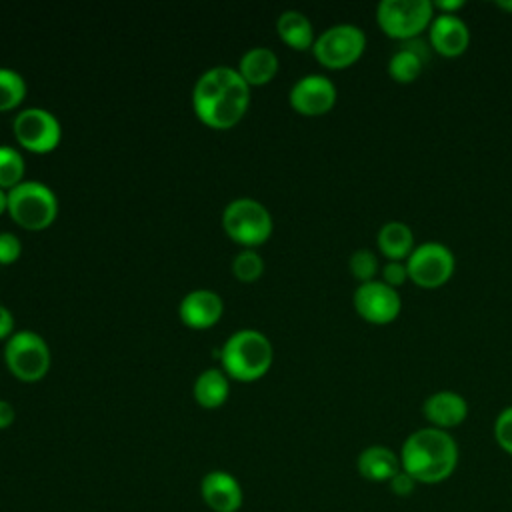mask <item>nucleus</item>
I'll use <instances>...</instances> for the list:
<instances>
[{"mask_svg": "<svg viewBox=\"0 0 512 512\" xmlns=\"http://www.w3.org/2000/svg\"><path fill=\"white\" fill-rule=\"evenodd\" d=\"M250 86L232 66H212L204 70L192 88L196 116L210 128H232L248 110Z\"/></svg>", "mask_w": 512, "mask_h": 512, "instance_id": "nucleus-1", "label": "nucleus"}, {"mask_svg": "<svg viewBox=\"0 0 512 512\" xmlns=\"http://www.w3.org/2000/svg\"><path fill=\"white\" fill-rule=\"evenodd\" d=\"M458 466V444L450 432L424 426L408 434L400 448V468L418 484H438Z\"/></svg>", "mask_w": 512, "mask_h": 512, "instance_id": "nucleus-2", "label": "nucleus"}, {"mask_svg": "<svg viewBox=\"0 0 512 512\" xmlns=\"http://www.w3.org/2000/svg\"><path fill=\"white\" fill-rule=\"evenodd\" d=\"M220 358L222 370L236 380H256L264 376L274 360L272 342L256 328H240L232 332L220 350H214Z\"/></svg>", "mask_w": 512, "mask_h": 512, "instance_id": "nucleus-3", "label": "nucleus"}, {"mask_svg": "<svg viewBox=\"0 0 512 512\" xmlns=\"http://www.w3.org/2000/svg\"><path fill=\"white\" fill-rule=\"evenodd\" d=\"M8 214L26 230L48 228L58 216L56 192L40 180H22L8 190Z\"/></svg>", "mask_w": 512, "mask_h": 512, "instance_id": "nucleus-4", "label": "nucleus"}, {"mask_svg": "<svg viewBox=\"0 0 512 512\" xmlns=\"http://www.w3.org/2000/svg\"><path fill=\"white\" fill-rule=\"evenodd\" d=\"M436 12L430 0H382L376 6L378 28L394 40L408 42L428 32Z\"/></svg>", "mask_w": 512, "mask_h": 512, "instance_id": "nucleus-5", "label": "nucleus"}, {"mask_svg": "<svg viewBox=\"0 0 512 512\" xmlns=\"http://www.w3.org/2000/svg\"><path fill=\"white\" fill-rule=\"evenodd\" d=\"M222 226L232 240L244 248H254L264 244L272 234V214L256 198L240 196L224 206Z\"/></svg>", "mask_w": 512, "mask_h": 512, "instance_id": "nucleus-6", "label": "nucleus"}, {"mask_svg": "<svg viewBox=\"0 0 512 512\" xmlns=\"http://www.w3.org/2000/svg\"><path fill=\"white\" fill-rule=\"evenodd\" d=\"M366 50V34L356 24H334L322 30L314 44L312 52L316 60L330 70H344L360 60Z\"/></svg>", "mask_w": 512, "mask_h": 512, "instance_id": "nucleus-7", "label": "nucleus"}, {"mask_svg": "<svg viewBox=\"0 0 512 512\" xmlns=\"http://www.w3.org/2000/svg\"><path fill=\"white\" fill-rule=\"evenodd\" d=\"M4 360L10 372L24 380H40L50 368V348L44 336L34 330H16L6 338Z\"/></svg>", "mask_w": 512, "mask_h": 512, "instance_id": "nucleus-8", "label": "nucleus"}, {"mask_svg": "<svg viewBox=\"0 0 512 512\" xmlns=\"http://www.w3.org/2000/svg\"><path fill=\"white\" fill-rule=\"evenodd\" d=\"M406 268L410 282L424 290H434L452 278L456 270V258L446 244L430 240L416 244L406 260Z\"/></svg>", "mask_w": 512, "mask_h": 512, "instance_id": "nucleus-9", "label": "nucleus"}, {"mask_svg": "<svg viewBox=\"0 0 512 512\" xmlns=\"http://www.w3.org/2000/svg\"><path fill=\"white\" fill-rule=\"evenodd\" d=\"M14 136L20 146L30 152H50L60 144L62 124L46 108L28 106L14 116Z\"/></svg>", "mask_w": 512, "mask_h": 512, "instance_id": "nucleus-10", "label": "nucleus"}, {"mask_svg": "<svg viewBox=\"0 0 512 512\" xmlns=\"http://www.w3.org/2000/svg\"><path fill=\"white\" fill-rule=\"evenodd\" d=\"M352 304L356 314L376 326L390 324L398 318L402 310V298L396 288H390L382 280H370L358 284L352 294Z\"/></svg>", "mask_w": 512, "mask_h": 512, "instance_id": "nucleus-11", "label": "nucleus"}, {"mask_svg": "<svg viewBox=\"0 0 512 512\" xmlns=\"http://www.w3.org/2000/svg\"><path fill=\"white\" fill-rule=\"evenodd\" d=\"M338 90L334 82L324 74H306L298 78L290 92V106L302 116H322L336 104Z\"/></svg>", "mask_w": 512, "mask_h": 512, "instance_id": "nucleus-12", "label": "nucleus"}, {"mask_svg": "<svg viewBox=\"0 0 512 512\" xmlns=\"http://www.w3.org/2000/svg\"><path fill=\"white\" fill-rule=\"evenodd\" d=\"M432 50L444 58H456L470 46V28L458 14H436L428 28Z\"/></svg>", "mask_w": 512, "mask_h": 512, "instance_id": "nucleus-13", "label": "nucleus"}, {"mask_svg": "<svg viewBox=\"0 0 512 512\" xmlns=\"http://www.w3.org/2000/svg\"><path fill=\"white\" fill-rule=\"evenodd\" d=\"M224 302L210 288H194L186 292L178 304L180 320L190 328H210L222 316Z\"/></svg>", "mask_w": 512, "mask_h": 512, "instance_id": "nucleus-14", "label": "nucleus"}, {"mask_svg": "<svg viewBox=\"0 0 512 512\" xmlns=\"http://www.w3.org/2000/svg\"><path fill=\"white\" fill-rule=\"evenodd\" d=\"M422 414L428 426L438 430H450L460 426L468 416V402L454 390H438L430 394L422 404Z\"/></svg>", "mask_w": 512, "mask_h": 512, "instance_id": "nucleus-15", "label": "nucleus"}, {"mask_svg": "<svg viewBox=\"0 0 512 512\" xmlns=\"http://www.w3.org/2000/svg\"><path fill=\"white\" fill-rule=\"evenodd\" d=\"M200 494L204 504L214 512H236L244 500L240 482L224 470H210L204 474Z\"/></svg>", "mask_w": 512, "mask_h": 512, "instance_id": "nucleus-16", "label": "nucleus"}, {"mask_svg": "<svg viewBox=\"0 0 512 512\" xmlns=\"http://www.w3.org/2000/svg\"><path fill=\"white\" fill-rule=\"evenodd\" d=\"M428 60V50L416 40L402 42V46L388 60V76L398 84H412L422 74Z\"/></svg>", "mask_w": 512, "mask_h": 512, "instance_id": "nucleus-17", "label": "nucleus"}, {"mask_svg": "<svg viewBox=\"0 0 512 512\" xmlns=\"http://www.w3.org/2000/svg\"><path fill=\"white\" fill-rule=\"evenodd\" d=\"M358 474L370 482H390L400 470V456L382 444H372L358 454Z\"/></svg>", "mask_w": 512, "mask_h": 512, "instance_id": "nucleus-18", "label": "nucleus"}, {"mask_svg": "<svg viewBox=\"0 0 512 512\" xmlns=\"http://www.w3.org/2000/svg\"><path fill=\"white\" fill-rule=\"evenodd\" d=\"M376 246L386 260L406 262L416 248L412 228L402 220H388L376 234Z\"/></svg>", "mask_w": 512, "mask_h": 512, "instance_id": "nucleus-19", "label": "nucleus"}, {"mask_svg": "<svg viewBox=\"0 0 512 512\" xmlns=\"http://www.w3.org/2000/svg\"><path fill=\"white\" fill-rule=\"evenodd\" d=\"M236 70L248 86H262L276 76L278 56L272 48L252 46L240 56Z\"/></svg>", "mask_w": 512, "mask_h": 512, "instance_id": "nucleus-20", "label": "nucleus"}, {"mask_svg": "<svg viewBox=\"0 0 512 512\" xmlns=\"http://www.w3.org/2000/svg\"><path fill=\"white\" fill-rule=\"evenodd\" d=\"M194 400L202 408H218L226 402L230 394V380L222 368H206L202 370L192 386Z\"/></svg>", "mask_w": 512, "mask_h": 512, "instance_id": "nucleus-21", "label": "nucleus"}, {"mask_svg": "<svg viewBox=\"0 0 512 512\" xmlns=\"http://www.w3.org/2000/svg\"><path fill=\"white\" fill-rule=\"evenodd\" d=\"M276 32L294 50L312 48L316 36L310 18L300 10H284L276 20Z\"/></svg>", "mask_w": 512, "mask_h": 512, "instance_id": "nucleus-22", "label": "nucleus"}, {"mask_svg": "<svg viewBox=\"0 0 512 512\" xmlns=\"http://www.w3.org/2000/svg\"><path fill=\"white\" fill-rule=\"evenodd\" d=\"M26 96L24 76L8 66H0V112L16 108Z\"/></svg>", "mask_w": 512, "mask_h": 512, "instance_id": "nucleus-23", "label": "nucleus"}, {"mask_svg": "<svg viewBox=\"0 0 512 512\" xmlns=\"http://www.w3.org/2000/svg\"><path fill=\"white\" fill-rule=\"evenodd\" d=\"M26 162L18 148L0 144V188L10 190L24 180Z\"/></svg>", "mask_w": 512, "mask_h": 512, "instance_id": "nucleus-24", "label": "nucleus"}, {"mask_svg": "<svg viewBox=\"0 0 512 512\" xmlns=\"http://www.w3.org/2000/svg\"><path fill=\"white\" fill-rule=\"evenodd\" d=\"M348 270L360 284L376 280V274H380L378 256L368 248H358L348 258Z\"/></svg>", "mask_w": 512, "mask_h": 512, "instance_id": "nucleus-25", "label": "nucleus"}, {"mask_svg": "<svg viewBox=\"0 0 512 512\" xmlns=\"http://www.w3.org/2000/svg\"><path fill=\"white\" fill-rule=\"evenodd\" d=\"M232 272L236 278L244 282H252L262 276L264 272V260L254 248H242L234 258H232Z\"/></svg>", "mask_w": 512, "mask_h": 512, "instance_id": "nucleus-26", "label": "nucleus"}, {"mask_svg": "<svg viewBox=\"0 0 512 512\" xmlns=\"http://www.w3.org/2000/svg\"><path fill=\"white\" fill-rule=\"evenodd\" d=\"M494 440L496 444L512 456V406H506L494 420Z\"/></svg>", "mask_w": 512, "mask_h": 512, "instance_id": "nucleus-27", "label": "nucleus"}, {"mask_svg": "<svg viewBox=\"0 0 512 512\" xmlns=\"http://www.w3.org/2000/svg\"><path fill=\"white\" fill-rule=\"evenodd\" d=\"M380 280L388 284L390 288H400L408 280V268L406 262L400 260H386L384 266L380 268Z\"/></svg>", "mask_w": 512, "mask_h": 512, "instance_id": "nucleus-28", "label": "nucleus"}, {"mask_svg": "<svg viewBox=\"0 0 512 512\" xmlns=\"http://www.w3.org/2000/svg\"><path fill=\"white\" fill-rule=\"evenodd\" d=\"M22 252V242L14 232H0V264H12Z\"/></svg>", "mask_w": 512, "mask_h": 512, "instance_id": "nucleus-29", "label": "nucleus"}, {"mask_svg": "<svg viewBox=\"0 0 512 512\" xmlns=\"http://www.w3.org/2000/svg\"><path fill=\"white\" fill-rule=\"evenodd\" d=\"M390 484V490H392V494H396V496H410L412 492H414V488H416V480L408 474V472H404L402 468L392 476V480L388 482Z\"/></svg>", "mask_w": 512, "mask_h": 512, "instance_id": "nucleus-30", "label": "nucleus"}, {"mask_svg": "<svg viewBox=\"0 0 512 512\" xmlns=\"http://www.w3.org/2000/svg\"><path fill=\"white\" fill-rule=\"evenodd\" d=\"M12 332H14V316L4 304H0V340L8 338Z\"/></svg>", "mask_w": 512, "mask_h": 512, "instance_id": "nucleus-31", "label": "nucleus"}, {"mask_svg": "<svg viewBox=\"0 0 512 512\" xmlns=\"http://www.w3.org/2000/svg\"><path fill=\"white\" fill-rule=\"evenodd\" d=\"M436 14H456L460 8H464L462 0H436L432 2Z\"/></svg>", "mask_w": 512, "mask_h": 512, "instance_id": "nucleus-32", "label": "nucleus"}, {"mask_svg": "<svg viewBox=\"0 0 512 512\" xmlns=\"http://www.w3.org/2000/svg\"><path fill=\"white\" fill-rule=\"evenodd\" d=\"M14 406L8 400H0V430L8 428L14 422Z\"/></svg>", "mask_w": 512, "mask_h": 512, "instance_id": "nucleus-33", "label": "nucleus"}, {"mask_svg": "<svg viewBox=\"0 0 512 512\" xmlns=\"http://www.w3.org/2000/svg\"><path fill=\"white\" fill-rule=\"evenodd\" d=\"M8 210V190L0 188V214Z\"/></svg>", "mask_w": 512, "mask_h": 512, "instance_id": "nucleus-34", "label": "nucleus"}, {"mask_svg": "<svg viewBox=\"0 0 512 512\" xmlns=\"http://www.w3.org/2000/svg\"><path fill=\"white\" fill-rule=\"evenodd\" d=\"M496 6H498L500 10L512 12V0H498V2H496Z\"/></svg>", "mask_w": 512, "mask_h": 512, "instance_id": "nucleus-35", "label": "nucleus"}]
</instances>
